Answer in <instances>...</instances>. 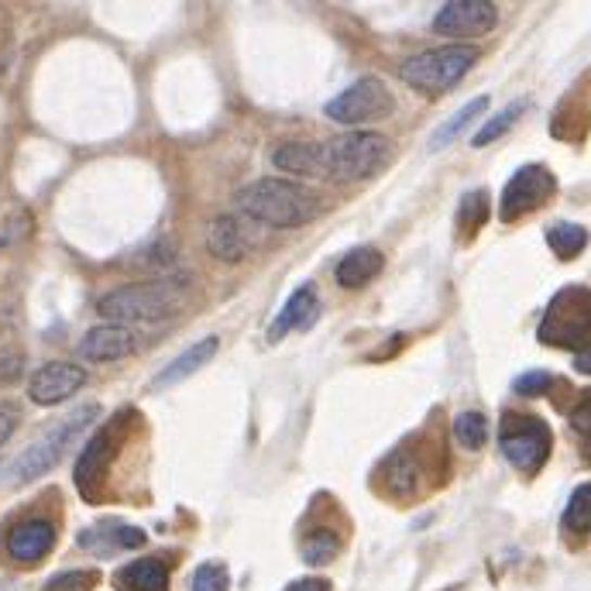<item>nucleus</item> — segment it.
Wrapping results in <instances>:
<instances>
[{
    "mask_svg": "<svg viewBox=\"0 0 591 591\" xmlns=\"http://www.w3.org/2000/svg\"><path fill=\"white\" fill-rule=\"evenodd\" d=\"M187 307V285L179 279H149L120 285L97 303V313L125 327V323H158Z\"/></svg>",
    "mask_w": 591,
    "mask_h": 591,
    "instance_id": "obj_1",
    "label": "nucleus"
},
{
    "mask_svg": "<svg viewBox=\"0 0 591 591\" xmlns=\"http://www.w3.org/2000/svg\"><path fill=\"white\" fill-rule=\"evenodd\" d=\"M97 416H100L97 402H87V406H79V410H73L63 423H55L52 431H46L35 444H28L22 454L11 458L4 467H0V481L4 485H31L42 475H49L73 447V440L83 434Z\"/></svg>",
    "mask_w": 591,
    "mask_h": 591,
    "instance_id": "obj_2",
    "label": "nucleus"
},
{
    "mask_svg": "<svg viewBox=\"0 0 591 591\" xmlns=\"http://www.w3.org/2000/svg\"><path fill=\"white\" fill-rule=\"evenodd\" d=\"M320 145V179L364 182L393 162V141L378 131H348Z\"/></svg>",
    "mask_w": 591,
    "mask_h": 591,
    "instance_id": "obj_3",
    "label": "nucleus"
},
{
    "mask_svg": "<svg viewBox=\"0 0 591 591\" xmlns=\"http://www.w3.org/2000/svg\"><path fill=\"white\" fill-rule=\"evenodd\" d=\"M237 207L248 217L282 231L303 228V223L320 217V200L310 190L296 187V182H282V179H258L252 187H244L237 193Z\"/></svg>",
    "mask_w": 591,
    "mask_h": 591,
    "instance_id": "obj_4",
    "label": "nucleus"
},
{
    "mask_svg": "<svg viewBox=\"0 0 591 591\" xmlns=\"http://www.w3.org/2000/svg\"><path fill=\"white\" fill-rule=\"evenodd\" d=\"M537 337L550 344V348L584 351L591 344V290H584V285L561 290L550 299Z\"/></svg>",
    "mask_w": 591,
    "mask_h": 591,
    "instance_id": "obj_5",
    "label": "nucleus"
},
{
    "mask_svg": "<svg viewBox=\"0 0 591 591\" xmlns=\"http://www.w3.org/2000/svg\"><path fill=\"white\" fill-rule=\"evenodd\" d=\"M134 420L131 410H120L117 416L107 420V426H100V431L90 437V444L83 447V454H79L76 467H73V478H76V488L79 496L87 502H100L104 499V485H107V475H111V464L120 451V444L128 440V423Z\"/></svg>",
    "mask_w": 591,
    "mask_h": 591,
    "instance_id": "obj_6",
    "label": "nucleus"
},
{
    "mask_svg": "<svg viewBox=\"0 0 591 591\" xmlns=\"http://www.w3.org/2000/svg\"><path fill=\"white\" fill-rule=\"evenodd\" d=\"M478 52L464 49V46H447V49H434V52H420L413 59L402 63V79L410 87H416L420 93H447L454 90L461 79L475 69Z\"/></svg>",
    "mask_w": 591,
    "mask_h": 591,
    "instance_id": "obj_7",
    "label": "nucleus"
},
{
    "mask_svg": "<svg viewBox=\"0 0 591 591\" xmlns=\"http://www.w3.org/2000/svg\"><path fill=\"white\" fill-rule=\"evenodd\" d=\"M499 444H502L505 461H513L523 475H537L543 461L550 458L554 437H550V426L534 413H505Z\"/></svg>",
    "mask_w": 591,
    "mask_h": 591,
    "instance_id": "obj_8",
    "label": "nucleus"
},
{
    "mask_svg": "<svg viewBox=\"0 0 591 591\" xmlns=\"http://www.w3.org/2000/svg\"><path fill=\"white\" fill-rule=\"evenodd\" d=\"M396 107V100L389 87L378 76H361L358 83H351L344 93H337L323 111L337 125H372V120L389 117Z\"/></svg>",
    "mask_w": 591,
    "mask_h": 591,
    "instance_id": "obj_9",
    "label": "nucleus"
},
{
    "mask_svg": "<svg viewBox=\"0 0 591 591\" xmlns=\"http://www.w3.org/2000/svg\"><path fill=\"white\" fill-rule=\"evenodd\" d=\"M557 193V179L547 166H523L513 179L505 182L502 190V220H519L526 214L540 210L543 203H550V196Z\"/></svg>",
    "mask_w": 591,
    "mask_h": 591,
    "instance_id": "obj_10",
    "label": "nucleus"
},
{
    "mask_svg": "<svg viewBox=\"0 0 591 591\" xmlns=\"http://www.w3.org/2000/svg\"><path fill=\"white\" fill-rule=\"evenodd\" d=\"M499 22L496 4L488 0H451L444 4L434 17V31L447 38H478L485 31H492Z\"/></svg>",
    "mask_w": 591,
    "mask_h": 591,
    "instance_id": "obj_11",
    "label": "nucleus"
},
{
    "mask_svg": "<svg viewBox=\"0 0 591 591\" xmlns=\"http://www.w3.org/2000/svg\"><path fill=\"white\" fill-rule=\"evenodd\" d=\"M87 385V372L73 361H49L28 378V399L35 406H55L73 399Z\"/></svg>",
    "mask_w": 591,
    "mask_h": 591,
    "instance_id": "obj_12",
    "label": "nucleus"
},
{
    "mask_svg": "<svg viewBox=\"0 0 591 591\" xmlns=\"http://www.w3.org/2000/svg\"><path fill=\"white\" fill-rule=\"evenodd\" d=\"M426 454H420V444L402 447L399 454L389 458L385 464V485L393 488L402 499H416L431 488V464H423Z\"/></svg>",
    "mask_w": 591,
    "mask_h": 591,
    "instance_id": "obj_13",
    "label": "nucleus"
},
{
    "mask_svg": "<svg viewBox=\"0 0 591 591\" xmlns=\"http://www.w3.org/2000/svg\"><path fill=\"white\" fill-rule=\"evenodd\" d=\"M79 547L90 550L97 557H114L117 550H138L145 547V529L117 523V519H100L79 534Z\"/></svg>",
    "mask_w": 591,
    "mask_h": 591,
    "instance_id": "obj_14",
    "label": "nucleus"
},
{
    "mask_svg": "<svg viewBox=\"0 0 591 591\" xmlns=\"http://www.w3.org/2000/svg\"><path fill=\"white\" fill-rule=\"evenodd\" d=\"M138 337L128 327H117V323H100V327L87 331L83 341H79V355L93 364H107V361H120L134 355Z\"/></svg>",
    "mask_w": 591,
    "mask_h": 591,
    "instance_id": "obj_15",
    "label": "nucleus"
},
{
    "mask_svg": "<svg viewBox=\"0 0 591 591\" xmlns=\"http://www.w3.org/2000/svg\"><path fill=\"white\" fill-rule=\"evenodd\" d=\"M55 547V526L49 519H25L8 534V554L17 564H38L52 554Z\"/></svg>",
    "mask_w": 591,
    "mask_h": 591,
    "instance_id": "obj_16",
    "label": "nucleus"
},
{
    "mask_svg": "<svg viewBox=\"0 0 591 591\" xmlns=\"http://www.w3.org/2000/svg\"><path fill=\"white\" fill-rule=\"evenodd\" d=\"M320 313V299H317V290L313 285H299V290L285 299V307L279 310L275 323H272V331H269V341L279 344L285 334H293V331H310L313 327V320Z\"/></svg>",
    "mask_w": 591,
    "mask_h": 591,
    "instance_id": "obj_17",
    "label": "nucleus"
},
{
    "mask_svg": "<svg viewBox=\"0 0 591 591\" xmlns=\"http://www.w3.org/2000/svg\"><path fill=\"white\" fill-rule=\"evenodd\" d=\"M117 591H169V564L162 557H141L114 575Z\"/></svg>",
    "mask_w": 591,
    "mask_h": 591,
    "instance_id": "obj_18",
    "label": "nucleus"
},
{
    "mask_svg": "<svg viewBox=\"0 0 591 591\" xmlns=\"http://www.w3.org/2000/svg\"><path fill=\"white\" fill-rule=\"evenodd\" d=\"M217 348H220V341L217 337H203L200 344H193L190 351H182L179 358H172L166 369H162L158 375H155V382H152V389L158 393V389H169V385H179L182 378H190V375H196L203 364H207L214 355H217Z\"/></svg>",
    "mask_w": 591,
    "mask_h": 591,
    "instance_id": "obj_19",
    "label": "nucleus"
},
{
    "mask_svg": "<svg viewBox=\"0 0 591 591\" xmlns=\"http://www.w3.org/2000/svg\"><path fill=\"white\" fill-rule=\"evenodd\" d=\"M382 272V252L378 248H369V244H361V248H351L337 261V282L344 290H364L375 275Z\"/></svg>",
    "mask_w": 591,
    "mask_h": 591,
    "instance_id": "obj_20",
    "label": "nucleus"
},
{
    "mask_svg": "<svg viewBox=\"0 0 591 591\" xmlns=\"http://www.w3.org/2000/svg\"><path fill=\"white\" fill-rule=\"evenodd\" d=\"M207 248L214 258L220 261H241L244 258V234H241V223L234 217H217L210 223V231H207Z\"/></svg>",
    "mask_w": 591,
    "mask_h": 591,
    "instance_id": "obj_21",
    "label": "nucleus"
},
{
    "mask_svg": "<svg viewBox=\"0 0 591 591\" xmlns=\"http://www.w3.org/2000/svg\"><path fill=\"white\" fill-rule=\"evenodd\" d=\"M488 104H492V100H488V97H475V100H467V104L461 107V111H454L451 117H447L444 120V125L437 128V134L431 138V149L434 152H440V149H447V145H451V141H458L467 128H472L475 125V120L488 111Z\"/></svg>",
    "mask_w": 591,
    "mask_h": 591,
    "instance_id": "obj_22",
    "label": "nucleus"
},
{
    "mask_svg": "<svg viewBox=\"0 0 591 591\" xmlns=\"http://www.w3.org/2000/svg\"><path fill=\"white\" fill-rule=\"evenodd\" d=\"M547 244H550V252H554L561 261H575L588 248V231L581 228V223L561 220V223H554V228L547 231Z\"/></svg>",
    "mask_w": 591,
    "mask_h": 591,
    "instance_id": "obj_23",
    "label": "nucleus"
},
{
    "mask_svg": "<svg viewBox=\"0 0 591 591\" xmlns=\"http://www.w3.org/2000/svg\"><path fill=\"white\" fill-rule=\"evenodd\" d=\"M341 547H344L341 534H334V529L323 526V529H313V534L303 537V543H299V554H303V561H307L310 567H323V564L337 561Z\"/></svg>",
    "mask_w": 591,
    "mask_h": 591,
    "instance_id": "obj_24",
    "label": "nucleus"
},
{
    "mask_svg": "<svg viewBox=\"0 0 591 591\" xmlns=\"http://www.w3.org/2000/svg\"><path fill=\"white\" fill-rule=\"evenodd\" d=\"M488 223V193L485 190H472L464 193L458 203V234L461 241H472L481 228Z\"/></svg>",
    "mask_w": 591,
    "mask_h": 591,
    "instance_id": "obj_25",
    "label": "nucleus"
},
{
    "mask_svg": "<svg viewBox=\"0 0 591 591\" xmlns=\"http://www.w3.org/2000/svg\"><path fill=\"white\" fill-rule=\"evenodd\" d=\"M526 114V100H519V104H509L505 111H499L492 120H485L481 131L475 134V149H485V145H492V141H499L509 128L516 125V120Z\"/></svg>",
    "mask_w": 591,
    "mask_h": 591,
    "instance_id": "obj_26",
    "label": "nucleus"
},
{
    "mask_svg": "<svg viewBox=\"0 0 591 591\" xmlns=\"http://www.w3.org/2000/svg\"><path fill=\"white\" fill-rule=\"evenodd\" d=\"M564 526L570 534H591V485H581L575 488V496H570L567 509H564Z\"/></svg>",
    "mask_w": 591,
    "mask_h": 591,
    "instance_id": "obj_27",
    "label": "nucleus"
},
{
    "mask_svg": "<svg viewBox=\"0 0 591 591\" xmlns=\"http://www.w3.org/2000/svg\"><path fill=\"white\" fill-rule=\"evenodd\" d=\"M454 440L464 447V451H478V447L488 440V420L481 413H461L454 420Z\"/></svg>",
    "mask_w": 591,
    "mask_h": 591,
    "instance_id": "obj_28",
    "label": "nucleus"
},
{
    "mask_svg": "<svg viewBox=\"0 0 591 591\" xmlns=\"http://www.w3.org/2000/svg\"><path fill=\"white\" fill-rule=\"evenodd\" d=\"M570 426L578 434V447H581V458L591 467V389L581 396V402L570 410Z\"/></svg>",
    "mask_w": 591,
    "mask_h": 591,
    "instance_id": "obj_29",
    "label": "nucleus"
},
{
    "mask_svg": "<svg viewBox=\"0 0 591 591\" xmlns=\"http://www.w3.org/2000/svg\"><path fill=\"white\" fill-rule=\"evenodd\" d=\"M100 581L97 570H83V567H76V570H63V575H55L42 591H93Z\"/></svg>",
    "mask_w": 591,
    "mask_h": 591,
    "instance_id": "obj_30",
    "label": "nucleus"
},
{
    "mask_svg": "<svg viewBox=\"0 0 591 591\" xmlns=\"http://www.w3.org/2000/svg\"><path fill=\"white\" fill-rule=\"evenodd\" d=\"M231 578H228V567L223 564H200L196 567V575H193V591H228Z\"/></svg>",
    "mask_w": 591,
    "mask_h": 591,
    "instance_id": "obj_31",
    "label": "nucleus"
},
{
    "mask_svg": "<svg viewBox=\"0 0 591 591\" xmlns=\"http://www.w3.org/2000/svg\"><path fill=\"white\" fill-rule=\"evenodd\" d=\"M513 389L519 396H543V393L554 389V375H550V372H526V375H519L513 382Z\"/></svg>",
    "mask_w": 591,
    "mask_h": 591,
    "instance_id": "obj_32",
    "label": "nucleus"
},
{
    "mask_svg": "<svg viewBox=\"0 0 591 591\" xmlns=\"http://www.w3.org/2000/svg\"><path fill=\"white\" fill-rule=\"evenodd\" d=\"M25 369V358L14 355V351H0V385L4 382H17Z\"/></svg>",
    "mask_w": 591,
    "mask_h": 591,
    "instance_id": "obj_33",
    "label": "nucleus"
},
{
    "mask_svg": "<svg viewBox=\"0 0 591 591\" xmlns=\"http://www.w3.org/2000/svg\"><path fill=\"white\" fill-rule=\"evenodd\" d=\"M17 423H22V413H17V406L14 402L0 406V447L11 440V434L17 431Z\"/></svg>",
    "mask_w": 591,
    "mask_h": 591,
    "instance_id": "obj_34",
    "label": "nucleus"
},
{
    "mask_svg": "<svg viewBox=\"0 0 591 591\" xmlns=\"http://www.w3.org/2000/svg\"><path fill=\"white\" fill-rule=\"evenodd\" d=\"M285 591H331V584H327V581H320V578H303V581L290 584Z\"/></svg>",
    "mask_w": 591,
    "mask_h": 591,
    "instance_id": "obj_35",
    "label": "nucleus"
},
{
    "mask_svg": "<svg viewBox=\"0 0 591 591\" xmlns=\"http://www.w3.org/2000/svg\"><path fill=\"white\" fill-rule=\"evenodd\" d=\"M575 369H578L581 375H591V344H588L584 351H578V355H575Z\"/></svg>",
    "mask_w": 591,
    "mask_h": 591,
    "instance_id": "obj_36",
    "label": "nucleus"
}]
</instances>
